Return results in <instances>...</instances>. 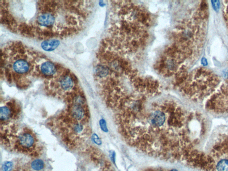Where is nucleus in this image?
Instances as JSON below:
<instances>
[{
	"instance_id": "nucleus-10",
	"label": "nucleus",
	"mask_w": 228,
	"mask_h": 171,
	"mask_svg": "<svg viewBox=\"0 0 228 171\" xmlns=\"http://www.w3.org/2000/svg\"><path fill=\"white\" fill-rule=\"evenodd\" d=\"M10 115L9 108L6 106H2L0 109V118L2 120H7Z\"/></svg>"
},
{
	"instance_id": "nucleus-8",
	"label": "nucleus",
	"mask_w": 228,
	"mask_h": 171,
	"mask_svg": "<svg viewBox=\"0 0 228 171\" xmlns=\"http://www.w3.org/2000/svg\"><path fill=\"white\" fill-rule=\"evenodd\" d=\"M59 43V42L58 40H46L42 44V47L45 51H53L55 49L56 47H58Z\"/></svg>"
},
{
	"instance_id": "nucleus-5",
	"label": "nucleus",
	"mask_w": 228,
	"mask_h": 171,
	"mask_svg": "<svg viewBox=\"0 0 228 171\" xmlns=\"http://www.w3.org/2000/svg\"><path fill=\"white\" fill-rule=\"evenodd\" d=\"M150 119L151 124L160 127L165 122V115L162 112L156 111L151 115Z\"/></svg>"
},
{
	"instance_id": "nucleus-12",
	"label": "nucleus",
	"mask_w": 228,
	"mask_h": 171,
	"mask_svg": "<svg viewBox=\"0 0 228 171\" xmlns=\"http://www.w3.org/2000/svg\"><path fill=\"white\" fill-rule=\"evenodd\" d=\"M13 163L9 161L5 162L3 164L2 169L3 171H11L13 168Z\"/></svg>"
},
{
	"instance_id": "nucleus-14",
	"label": "nucleus",
	"mask_w": 228,
	"mask_h": 171,
	"mask_svg": "<svg viewBox=\"0 0 228 171\" xmlns=\"http://www.w3.org/2000/svg\"><path fill=\"white\" fill-rule=\"evenodd\" d=\"M100 126L101 129H102V131H103L104 132H108V129L106 126V122L103 119H101L100 121Z\"/></svg>"
},
{
	"instance_id": "nucleus-3",
	"label": "nucleus",
	"mask_w": 228,
	"mask_h": 171,
	"mask_svg": "<svg viewBox=\"0 0 228 171\" xmlns=\"http://www.w3.org/2000/svg\"><path fill=\"white\" fill-rule=\"evenodd\" d=\"M77 78L69 69L58 65V70L52 77L45 79V83L51 90L64 93L73 90L78 83Z\"/></svg>"
},
{
	"instance_id": "nucleus-4",
	"label": "nucleus",
	"mask_w": 228,
	"mask_h": 171,
	"mask_svg": "<svg viewBox=\"0 0 228 171\" xmlns=\"http://www.w3.org/2000/svg\"><path fill=\"white\" fill-rule=\"evenodd\" d=\"M58 64L54 63L45 57L40 63L39 67L40 76L45 79H48L54 75L58 70Z\"/></svg>"
},
{
	"instance_id": "nucleus-11",
	"label": "nucleus",
	"mask_w": 228,
	"mask_h": 171,
	"mask_svg": "<svg viewBox=\"0 0 228 171\" xmlns=\"http://www.w3.org/2000/svg\"><path fill=\"white\" fill-rule=\"evenodd\" d=\"M31 166L33 169L36 171H39L44 167V163L41 160H37L33 161Z\"/></svg>"
},
{
	"instance_id": "nucleus-16",
	"label": "nucleus",
	"mask_w": 228,
	"mask_h": 171,
	"mask_svg": "<svg viewBox=\"0 0 228 171\" xmlns=\"http://www.w3.org/2000/svg\"><path fill=\"white\" fill-rule=\"evenodd\" d=\"M202 61H203V63H204V64H206L207 63V61H206V60L205 59V58L203 59Z\"/></svg>"
},
{
	"instance_id": "nucleus-1",
	"label": "nucleus",
	"mask_w": 228,
	"mask_h": 171,
	"mask_svg": "<svg viewBox=\"0 0 228 171\" xmlns=\"http://www.w3.org/2000/svg\"><path fill=\"white\" fill-rule=\"evenodd\" d=\"M91 6L89 1H1V22L27 38L63 39L84 29Z\"/></svg>"
},
{
	"instance_id": "nucleus-2",
	"label": "nucleus",
	"mask_w": 228,
	"mask_h": 171,
	"mask_svg": "<svg viewBox=\"0 0 228 171\" xmlns=\"http://www.w3.org/2000/svg\"><path fill=\"white\" fill-rule=\"evenodd\" d=\"M1 77L18 86H27L34 77H40L39 67L45 56L20 41H11L1 49Z\"/></svg>"
},
{
	"instance_id": "nucleus-15",
	"label": "nucleus",
	"mask_w": 228,
	"mask_h": 171,
	"mask_svg": "<svg viewBox=\"0 0 228 171\" xmlns=\"http://www.w3.org/2000/svg\"><path fill=\"white\" fill-rule=\"evenodd\" d=\"M93 137V139L94 141L96 144H99V145L101 144V141L100 139H99V137L96 135L94 134L93 135V137Z\"/></svg>"
},
{
	"instance_id": "nucleus-7",
	"label": "nucleus",
	"mask_w": 228,
	"mask_h": 171,
	"mask_svg": "<svg viewBox=\"0 0 228 171\" xmlns=\"http://www.w3.org/2000/svg\"><path fill=\"white\" fill-rule=\"evenodd\" d=\"M19 141L21 144L25 148H29L34 143V139L32 136L29 134H24L20 136Z\"/></svg>"
},
{
	"instance_id": "nucleus-6",
	"label": "nucleus",
	"mask_w": 228,
	"mask_h": 171,
	"mask_svg": "<svg viewBox=\"0 0 228 171\" xmlns=\"http://www.w3.org/2000/svg\"><path fill=\"white\" fill-rule=\"evenodd\" d=\"M82 105L74 103L71 109L72 116L78 120L82 119L84 116V111Z\"/></svg>"
},
{
	"instance_id": "nucleus-9",
	"label": "nucleus",
	"mask_w": 228,
	"mask_h": 171,
	"mask_svg": "<svg viewBox=\"0 0 228 171\" xmlns=\"http://www.w3.org/2000/svg\"><path fill=\"white\" fill-rule=\"evenodd\" d=\"M215 168L217 171H228V160H219L216 165Z\"/></svg>"
},
{
	"instance_id": "nucleus-13",
	"label": "nucleus",
	"mask_w": 228,
	"mask_h": 171,
	"mask_svg": "<svg viewBox=\"0 0 228 171\" xmlns=\"http://www.w3.org/2000/svg\"><path fill=\"white\" fill-rule=\"evenodd\" d=\"M83 126L82 124L80 123H78L75 124V125L74 126V132L76 133H80L83 130Z\"/></svg>"
}]
</instances>
